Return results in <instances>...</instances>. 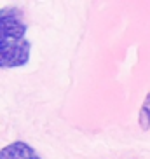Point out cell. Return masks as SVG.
I'll list each match as a JSON object with an SVG mask.
<instances>
[{
    "label": "cell",
    "mask_w": 150,
    "mask_h": 159,
    "mask_svg": "<svg viewBox=\"0 0 150 159\" xmlns=\"http://www.w3.org/2000/svg\"><path fill=\"white\" fill-rule=\"evenodd\" d=\"M0 159H42L37 150L24 142H14L0 150Z\"/></svg>",
    "instance_id": "obj_2"
},
{
    "label": "cell",
    "mask_w": 150,
    "mask_h": 159,
    "mask_svg": "<svg viewBox=\"0 0 150 159\" xmlns=\"http://www.w3.org/2000/svg\"><path fill=\"white\" fill-rule=\"evenodd\" d=\"M32 42L26 39V23L18 7L0 9V68L24 66Z\"/></svg>",
    "instance_id": "obj_1"
},
{
    "label": "cell",
    "mask_w": 150,
    "mask_h": 159,
    "mask_svg": "<svg viewBox=\"0 0 150 159\" xmlns=\"http://www.w3.org/2000/svg\"><path fill=\"white\" fill-rule=\"evenodd\" d=\"M138 121H140L141 129H148L150 128V93L145 96V102H143V105H141Z\"/></svg>",
    "instance_id": "obj_3"
}]
</instances>
